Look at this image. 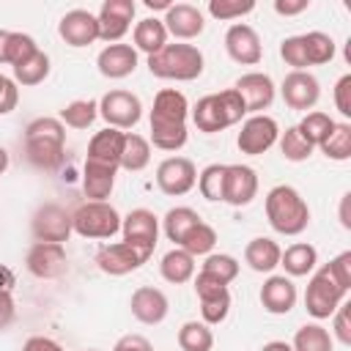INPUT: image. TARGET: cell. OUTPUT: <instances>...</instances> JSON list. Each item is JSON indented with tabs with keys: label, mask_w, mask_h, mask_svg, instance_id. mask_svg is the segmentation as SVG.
<instances>
[{
	"label": "cell",
	"mask_w": 351,
	"mask_h": 351,
	"mask_svg": "<svg viewBox=\"0 0 351 351\" xmlns=\"http://www.w3.org/2000/svg\"><path fill=\"white\" fill-rule=\"evenodd\" d=\"M167 36H176L178 41H189V38H197L206 27L203 22V11L192 3H173L167 11H165V19H162Z\"/></svg>",
	"instance_id": "obj_16"
},
{
	"label": "cell",
	"mask_w": 351,
	"mask_h": 351,
	"mask_svg": "<svg viewBox=\"0 0 351 351\" xmlns=\"http://www.w3.org/2000/svg\"><path fill=\"white\" fill-rule=\"evenodd\" d=\"M85 351H99V348H85Z\"/></svg>",
	"instance_id": "obj_63"
},
{
	"label": "cell",
	"mask_w": 351,
	"mask_h": 351,
	"mask_svg": "<svg viewBox=\"0 0 351 351\" xmlns=\"http://www.w3.org/2000/svg\"><path fill=\"white\" fill-rule=\"evenodd\" d=\"M173 3L170 0H145V8H151V11H167Z\"/></svg>",
	"instance_id": "obj_60"
},
{
	"label": "cell",
	"mask_w": 351,
	"mask_h": 351,
	"mask_svg": "<svg viewBox=\"0 0 351 351\" xmlns=\"http://www.w3.org/2000/svg\"><path fill=\"white\" fill-rule=\"evenodd\" d=\"M22 351H63V346H60V343H55L52 337L33 335V337H27V340H25Z\"/></svg>",
	"instance_id": "obj_54"
},
{
	"label": "cell",
	"mask_w": 351,
	"mask_h": 351,
	"mask_svg": "<svg viewBox=\"0 0 351 351\" xmlns=\"http://www.w3.org/2000/svg\"><path fill=\"white\" fill-rule=\"evenodd\" d=\"M134 0H104L99 14H96V22H99V38L107 41V44H118L129 27H132V19H134Z\"/></svg>",
	"instance_id": "obj_10"
},
{
	"label": "cell",
	"mask_w": 351,
	"mask_h": 351,
	"mask_svg": "<svg viewBox=\"0 0 351 351\" xmlns=\"http://www.w3.org/2000/svg\"><path fill=\"white\" fill-rule=\"evenodd\" d=\"M280 140V126L271 115H250L244 123H241V132L236 137V145L241 154L247 156H261L266 154L274 143Z\"/></svg>",
	"instance_id": "obj_9"
},
{
	"label": "cell",
	"mask_w": 351,
	"mask_h": 351,
	"mask_svg": "<svg viewBox=\"0 0 351 351\" xmlns=\"http://www.w3.org/2000/svg\"><path fill=\"white\" fill-rule=\"evenodd\" d=\"M154 252L143 250V247H134L129 241H115V244H104L99 247L96 252V266L104 271V274H112V277H123L134 269H140Z\"/></svg>",
	"instance_id": "obj_8"
},
{
	"label": "cell",
	"mask_w": 351,
	"mask_h": 351,
	"mask_svg": "<svg viewBox=\"0 0 351 351\" xmlns=\"http://www.w3.org/2000/svg\"><path fill=\"white\" fill-rule=\"evenodd\" d=\"M335 107L343 118H351V74H343L335 85Z\"/></svg>",
	"instance_id": "obj_50"
},
{
	"label": "cell",
	"mask_w": 351,
	"mask_h": 351,
	"mask_svg": "<svg viewBox=\"0 0 351 351\" xmlns=\"http://www.w3.org/2000/svg\"><path fill=\"white\" fill-rule=\"evenodd\" d=\"M302 44H304V55H307V66H324L335 58V41L329 33H321V30H310L302 36Z\"/></svg>",
	"instance_id": "obj_36"
},
{
	"label": "cell",
	"mask_w": 351,
	"mask_h": 351,
	"mask_svg": "<svg viewBox=\"0 0 351 351\" xmlns=\"http://www.w3.org/2000/svg\"><path fill=\"white\" fill-rule=\"evenodd\" d=\"M280 55H282V60H285L293 71H307V55H304L302 36H288V38H282Z\"/></svg>",
	"instance_id": "obj_47"
},
{
	"label": "cell",
	"mask_w": 351,
	"mask_h": 351,
	"mask_svg": "<svg viewBox=\"0 0 351 351\" xmlns=\"http://www.w3.org/2000/svg\"><path fill=\"white\" fill-rule=\"evenodd\" d=\"M261 351H293V348H291V343H285V340H271V343H266Z\"/></svg>",
	"instance_id": "obj_59"
},
{
	"label": "cell",
	"mask_w": 351,
	"mask_h": 351,
	"mask_svg": "<svg viewBox=\"0 0 351 351\" xmlns=\"http://www.w3.org/2000/svg\"><path fill=\"white\" fill-rule=\"evenodd\" d=\"M222 184H225V165H208L197 176V189L211 203L222 200Z\"/></svg>",
	"instance_id": "obj_44"
},
{
	"label": "cell",
	"mask_w": 351,
	"mask_h": 351,
	"mask_svg": "<svg viewBox=\"0 0 351 351\" xmlns=\"http://www.w3.org/2000/svg\"><path fill=\"white\" fill-rule=\"evenodd\" d=\"M99 115V101L93 99H77V101H69L63 110H60V123L71 126V129H88Z\"/></svg>",
	"instance_id": "obj_38"
},
{
	"label": "cell",
	"mask_w": 351,
	"mask_h": 351,
	"mask_svg": "<svg viewBox=\"0 0 351 351\" xmlns=\"http://www.w3.org/2000/svg\"><path fill=\"white\" fill-rule=\"evenodd\" d=\"M129 307H132V315H134L140 324L154 326V324H162V321L167 318L170 302H167V296H165L159 288H154V285H140V288L132 293Z\"/></svg>",
	"instance_id": "obj_22"
},
{
	"label": "cell",
	"mask_w": 351,
	"mask_h": 351,
	"mask_svg": "<svg viewBox=\"0 0 351 351\" xmlns=\"http://www.w3.org/2000/svg\"><path fill=\"white\" fill-rule=\"evenodd\" d=\"M16 318V304H14V296L11 293H0V332L8 329Z\"/></svg>",
	"instance_id": "obj_55"
},
{
	"label": "cell",
	"mask_w": 351,
	"mask_h": 351,
	"mask_svg": "<svg viewBox=\"0 0 351 351\" xmlns=\"http://www.w3.org/2000/svg\"><path fill=\"white\" fill-rule=\"evenodd\" d=\"M71 214L58 203H44L33 214V236L36 241H52L63 244L71 236Z\"/></svg>",
	"instance_id": "obj_11"
},
{
	"label": "cell",
	"mask_w": 351,
	"mask_h": 351,
	"mask_svg": "<svg viewBox=\"0 0 351 351\" xmlns=\"http://www.w3.org/2000/svg\"><path fill=\"white\" fill-rule=\"evenodd\" d=\"M71 228L85 239H112L121 230V214L107 200H85L74 208Z\"/></svg>",
	"instance_id": "obj_4"
},
{
	"label": "cell",
	"mask_w": 351,
	"mask_h": 351,
	"mask_svg": "<svg viewBox=\"0 0 351 351\" xmlns=\"http://www.w3.org/2000/svg\"><path fill=\"white\" fill-rule=\"evenodd\" d=\"M250 11H255V0H208V14L219 22L239 19Z\"/></svg>",
	"instance_id": "obj_46"
},
{
	"label": "cell",
	"mask_w": 351,
	"mask_h": 351,
	"mask_svg": "<svg viewBox=\"0 0 351 351\" xmlns=\"http://www.w3.org/2000/svg\"><path fill=\"white\" fill-rule=\"evenodd\" d=\"M186 115H189V101L181 90L162 88L154 96L151 123H156V126H186Z\"/></svg>",
	"instance_id": "obj_21"
},
{
	"label": "cell",
	"mask_w": 351,
	"mask_h": 351,
	"mask_svg": "<svg viewBox=\"0 0 351 351\" xmlns=\"http://www.w3.org/2000/svg\"><path fill=\"white\" fill-rule=\"evenodd\" d=\"M296 129H299V134L315 148V145H321L324 140H326V134L335 129V121L326 115V112H321V110H313V112H307L299 123H296Z\"/></svg>",
	"instance_id": "obj_39"
},
{
	"label": "cell",
	"mask_w": 351,
	"mask_h": 351,
	"mask_svg": "<svg viewBox=\"0 0 351 351\" xmlns=\"http://www.w3.org/2000/svg\"><path fill=\"white\" fill-rule=\"evenodd\" d=\"M195 184H197V170L186 156H167L156 167V186L165 195H173V197L186 195Z\"/></svg>",
	"instance_id": "obj_12"
},
{
	"label": "cell",
	"mask_w": 351,
	"mask_h": 351,
	"mask_svg": "<svg viewBox=\"0 0 351 351\" xmlns=\"http://www.w3.org/2000/svg\"><path fill=\"white\" fill-rule=\"evenodd\" d=\"M266 219L277 233L299 236L310 225V208L293 186L277 184L266 195Z\"/></svg>",
	"instance_id": "obj_2"
},
{
	"label": "cell",
	"mask_w": 351,
	"mask_h": 351,
	"mask_svg": "<svg viewBox=\"0 0 351 351\" xmlns=\"http://www.w3.org/2000/svg\"><path fill=\"white\" fill-rule=\"evenodd\" d=\"M280 255H282V250H280V244L277 241H271V239H266V236H255L247 247H244V261H247V266L252 269V271H274L277 266H280Z\"/></svg>",
	"instance_id": "obj_27"
},
{
	"label": "cell",
	"mask_w": 351,
	"mask_h": 351,
	"mask_svg": "<svg viewBox=\"0 0 351 351\" xmlns=\"http://www.w3.org/2000/svg\"><path fill=\"white\" fill-rule=\"evenodd\" d=\"M19 101V90H16V82L5 74H0V115L11 112Z\"/></svg>",
	"instance_id": "obj_52"
},
{
	"label": "cell",
	"mask_w": 351,
	"mask_h": 351,
	"mask_svg": "<svg viewBox=\"0 0 351 351\" xmlns=\"http://www.w3.org/2000/svg\"><path fill=\"white\" fill-rule=\"evenodd\" d=\"M217 101H219V107H222V112H225V118H228V126H233V123H239L244 115H247V107H244V99L236 93V88H228V90H219L217 93Z\"/></svg>",
	"instance_id": "obj_48"
},
{
	"label": "cell",
	"mask_w": 351,
	"mask_h": 351,
	"mask_svg": "<svg viewBox=\"0 0 351 351\" xmlns=\"http://www.w3.org/2000/svg\"><path fill=\"white\" fill-rule=\"evenodd\" d=\"M186 137H189L186 126H156V123H151V143L159 151H178V148H184Z\"/></svg>",
	"instance_id": "obj_42"
},
{
	"label": "cell",
	"mask_w": 351,
	"mask_h": 351,
	"mask_svg": "<svg viewBox=\"0 0 351 351\" xmlns=\"http://www.w3.org/2000/svg\"><path fill=\"white\" fill-rule=\"evenodd\" d=\"M132 38H134V49H140V52H145V55H156V52L167 44V30H165L162 19L145 16V19H140V22L134 25Z\"/></svg>",
	"instance_id": "obj_30"
},
{
	"label": "cell",
	"mask_w": 351,
	"mask_h": 351,
	"mask_svg": "<svg viewBox=\"0 0 351 351\" xmlns=\"http://www.w3.org/2000/svg\"><path fill=\"white\" fill-rule=\"evenodd\" d=\"M233 88H236V93L244 99L247 112H252V115H261V112L274 101V82H271L269 74H261V71L241 74Z\"/></svg>",
	"instance_id": "obj_19"
},
{
	"label": "cell",
	"mask_w": 351,
	"mask_h": 351,
	"mask_svg": "<svg viewBox=\"0 0 351 351\" xmlns=\"http://www.w3.org/2000/svg\"><path fill=\"white\" fill-rule=\"evenodd\" d=\"M195 293L200 299V313H203V324L214 326L222 324L230 313V291L225 282H219L217 277L200 271L195 277Z\"/></svg>",
	"instance_id": "obj_7"
},
{
	"label": "cell",
	"mask_w": 351,
	"mask_h": 351,
	"mask_svg": "<svg viewBox=\"0 0 351 351\" xmlns=\"http://www.w3.org/2000/svg\"><path fill=\"white\" fill-rule=\"evenodd\" d=\"M121 230H123V241L154 252L156 236H159V219H156V214L148 211V208H132V211L121 219Z\"/></svg>",
	"instance_id": "obj_18"
},
{
	"label": "cell",
	"mask_w": 351,
	"mask_h": 351,
	"mask_svg": "<svg viewBox=\"0 0 351 351\" xmlns=\"http://www.w3.org/2000/svg\"><path fill=\"white\" fill-rule=\"evenodd\" d=\"M326 266V271L332 274V280L340 285V288H351V252L346 250V252H340L337 258H332L329 263H324Z\"/></svg>",
	"instance_id": "obj_49"
},
{
	"label": "cell",
	"mask_w": 351,
	"mask_h": 351,
	"mask_svg": "<svg viewBox=\"0 0 351 351\" xmlns=\"http://www.w3.org/2000/svg\"><path fill=\"white\" fill-rule=\"evenodd\" d=\"M261 304L271 315H285L296 304V285L285 274H271L261 288Z\"/></svg>",
	"instance_id": "obj_23"
},
{
	"label": "cell",
	"mask_w": 351,
	"mask_h": 351,
	"mask_svg": "<svg viewBox=\"0 0 351 351\" xmlns=\"http://www.w3.org/2000/svg\"><path fill=\"white\" fill-rule=\"evenodd\" d=\"M351 304L343 302L337 310H335V337L343 343V346H351Z\"/></svg>",
	"instance_id": "obj_51"
},
{
	"label": "cell",
	"mask_w": 351,
	"mask_h": 351,
	"mask_svg": "<svg viewBox=\"0 0 351 351\" xmlns=\"http://www.w3.org/2000/svg\"><path fill=\"white\" fill-rule=\"evenodd\" d=\"M255 195H258V173L250 165H225L222 200L241 208V206H250Z\"/></svg>",
	"instance_id": "obj_14"
},
{
	"label": "cell",
	"mask_w": 351,
	"mask_h": 351,
	"mask_svg": "<svg viewBox=\"0 0 351 351\" xmlns=\"http://www.w3.org/2000/svg\"><path fill=\"white\" fill-rule=\"evenodd\" d=\"M66 126L60 118H36L25 129V154L27 162L38 170H58L63 165Z\"/></svg>",
	"instance_id": "obj_1"
},
{
	"label": "cell",
	"mask_w": 351,
	"mask_h": 351,
	"mask_svg": "<svg viewBox=\"0 0 351 351\" xmlns=\"http://www.w3.org/2000/svg\"><path fill=\"white\" fill-rule=\"evenodd\" d=\"M214 244H217V230L208 225V222H197L186 236H184V241L178 244L181 250H186L192 258L195 255H211V250H214Z\"/></svg>",
	"instance_id": "obj_41"
},
{
	"label": "cell",
	"mask_w": 351,
	"mask_h": 351,
	"mask_svg": "<svg viewBox=\"0 0 351 351\" xmlns=\"http://www.w3.org/2000/svg\"><path fill=\"white\" fill-rule=\"evenodd\" d=\"M280 151H282V156H285L288 162H304V159H310L313 145L299 134L296 126H291V129H285L282 137H280Z\"/></svg>",
	"instance_id": "obj_45"
},
{
	"label": "cell",
	"mask_w": 351,
	"mask_h": 351,
	"mask_svg": "<svg viewBox=\"0 0 351 351\" xmlns=\"http://www.w3.org/2000/svg\"><path fill=\"white\" fill-rule=\"evenodd\" d=\"M96 66L104 77L110 80H123L129 77L134 69H137V49L132 44H107L99 58H96Z\"/></svg>",
	"instance_id": "obj_24"
},
{
	"label": "cell",
	"mask_w": 351,
	"mask_h": 351,
	"mask_svg": "<svg viewBox=\"0 0 351 351\" xmlns=\"http://www.w3.org/2000/svg\"><path fill=\"white\" fill-rule=\"evenodd\" d=\"M348 203H351V195H343V200H340V222H343V228H351V217H348Z\"/></svg>",
	"instance_id": "obj_58"
},
{
	"label": "cell",
	"mask_w": 351,
	"mask_h": 351,
	"mask_svg": "<svg viewBox=\"0 0 351 351\" xmlns=\"http://www.w3.org/2000/svg\"><path fill=\"white\" fill-rule=\"evenodd\" d=\"M282 101L291 110H313L321 99V85L310 71H291L282 80Z\"/></svg>",
	"instance_id": "obj_17"
},
{
	"label": "cell",
	"mask_w": 351,
	"mask_h": 351,
	"mask_svg": "<svg viewBox=\"0 0 351 351\" xmlns=\"http://www.w3.org/2000/svg\"><path fill=\"white\" fill-rule=\"evenodd\" d=\"M200 271H206V274H211V277H217L219 282H233L236 277H239V261L233 258V255H225V252H214V255H208L206 261H203V269Z\"/></svg>",
	"instance_id": "obj_43"
},
{
	"label": "cell",
	"mask_w": 351,
	"mask_h": 351,
	"mask_svg": "<svg viewBox=\"0 0 351 351\" xmlns=\"http://www.w3.org/2000/svg\"><path fill=\"white\" fill-rule=\"evenodd\" d=\"M159 271H162V277H165L167 282L181 285V282L192 280V274H195V258H192L186 250L173 247L170 252H165V255H162Z\"/></svg>",
	"instance_id": "obj_31"
},
{
	"label": "cell",
	"mask_w": 351,
	"mask_h": 351,
	"mask_svg": "<svg viewBox=\"0 0 351 351\" xmlns=\"http://www.w3.org/2000/svg\"><path fill=\"white\" fill-rule=\"evenodd\" d=\"M315 263H318V252L307 241H296L280 255V266L285 269L288 277H307L315 269Z\"/></svg>",
	"instance_id": "obj_28"
},
{
	"label": "cell",
	"mask_w": 351,
	"mask_h": 351,
	"mask_svg": "<svg viewBox=\"0 0 351 351\" xmlns=\"http://www.w3.org/2000/svg\"><path fill=\"white\" fill-rule=\"evenodd\" d=\"M115 173L118 167H107V165H99V162H88L85 159V167H82V189H85V197L88 200H107L112 186H115Z\"/></svg>",
	"instance_id": "obj_26"
},
{
	"label": "cell",
	"mask_w": 351,
	"mask_h": 351,
	"mask_svg": "<svg viewBox=\"0 0 351 351\" xmlns=\"http://www.w3.org/2000/svg\"><path fill=\"white\" fill-rule=\"evenodd\" d=\"M8 33H11V30H0V66L5 63V47H8Z\"/></svg>",
	"instance_id": "obj_61"
},
{
	"label": "cell",
	"mask_w": 351,
	"mask_h": 351,
	"mask_svg": "<svg viewBox=\"0 0 351 351\" xmlns=\"http://www.w3.org/2000/svg\"><path fill=\"white\" fill-rule=\"evenodd\" d=\"M197 222H200V214H197L195 208H189V206H176V208H170V211L165 214L162 228H165V236L178 247V244L184 241V236H186Z\"/></svg>",
	"instance_id": "obj_32"
},
{
	"label": "cell",
	"mask_w": 351,
	"mask_h": 351,
	"mask_svg": "<svg viewBox=\"0 0 351 351\" xmlns=\"http://www.w3.org/2000/svg\"><path fill=\"white\" fill-rule=\"evenodd\" d=\"M291 348L293 351H332L335 340L321 324H304V326L296 329Z\"/></svg>",
	"instance_id": "obj_35"
},
{
	"label": "cell",
	"mask_w": 351,
	"mask_h": 351,
	"mask_svg": "<svg viewBox=\"0 0 351 351\" xmlns=\"http://www.w3.org/2000/svg\"><path fill=\"white\" fill-rule=\"evenodd\" d=\"M99 115L107 121V126L123 132V129L137 126V121L143 118V101L132 90L115 88L99 99Z\"/></svg>",
	"instance_id": "obj_6"
},
{
	"label": "cell",
	"mask_w": 351,
	"mask_h": 351,
	"mask_svg": "<svg viewBox=\"0 0 351 351\" xmlns=\"http://www.w3.org/2000/svg\"><path fill=\"white\" fill-rule=\"evenodd\" d=\"M11 69H14V82H19L25 88L38 85V82H44L49 77V55L41 52V49H36L30 58H25L22 63H16Z\"/></svg>",
	"instance_id": "obj_33"
},
{
	"label": "cell",
	"mask_w": 351,
	"mask_h": 351,
	"mask_svg": "<svg viewBox=\"0 0 351 351\" xmlns=\"http://www.w3.org/2000/svg\"><path fill=\"white\" fill-rule=\"evenodd\" d=\"M123 137H126V132L112 129V126L96 132L88 143V162H99V165H107V167H121Z\"/></svg>",
	"instance_id": "obj_25"
},
{
	"label": "cell",
	"mask_w": 351,
	"mask_h": 351,
	"mask_svg": "<svg viewBox=\"0 0 351 351\" xmlns=\"http://www.w3.org/2000/svg\"><path fill=\"white\" fill-rule=\"evenodd\" d=\"M151 162V143L134 132H126L123 137V154H121V167L129 173H140Z\"/></svg>",
	"instance_id": "obj_34"
},
{
	"label": "cell",
	"mask_w": 351,
	"mask_h": 351,
	"mask_svg": "<svg viewBox=\"0 0 351 351\" xmlns=\"http://www.w3.org/2000/svg\"><path fill=\"white\" fill-rule=\"evenodd\" d=\"M307 5H310V0H274V11L282 16L302 14V11H307Z\"/></svg>",
	"instance_id": "obj_56"
},
{
	"label": "cell",
	"mask_w": 351,
	"mask_h": 351,
	"mask_svg": "<svg viewBox=\"0 0 351 351\" xmlns=\"http://www.w3.org/2000/svg\"><path fill=\"white\" fill-rule=\"evenodd\" d=\"M27 269L33 277L38 280H55L66 271L69 261H66V250L63 244H52V241H36L27 250Z\"/></svg>",
	"instance_id": "obj_15"
},
{
	"label": "cell",
	"mask_w": 351,
	"mask_h": 351,
	"mask_svg": "<svg viewBox=\"0 0 351 351\" xmlns=\"http://www.w3.org/2000/svg\"><path fill=\"white\" fill-rule=\"evenodd\" d=\"M192 121H195L197 132H206V134L228 129V118H225V112L217 101V93H208V96L197 99V104L192 107Z\"/></svg>",
	"instance_id": "obj_29"
},
{
	"label": "cell",
	"mask_w": 351,
	"mask_h": 351,
	"mask_svg": "<svg viewBox=\"0 0 351 351\" xmlns=\"http://www.w3.org/2000/svg\"><path fill=\"white\" fill-rule=\"evenodd\" d=\"M58 33L60 38L69 44V47H88L99 38V22H96V14L85 11V8H74V11H66L60 25H58Z\"/></svg>",
	"instance_id": "obj_20"
},
{
	"label": "cell",
	"mask_w": 351,
	"mask_h": 351,
	"mask_svg": "<svg viewBox=\"0 0 351 351\" xmlns=\"http://www.w3.org/2000/svg\"><path fill=\"white\" fill-rule=\"evenodd\" d=\"M178 346H181V351H211L214 348V335H211L208 324L186 321L178 329Z\"/></svg>",
	"instance_id": "obj_37"
},
{
	"label": "cell",
	"mask_w": 351,
	"mask_h": 351,
	"mask_svg": "<svg viewBox=\"0 0 351 351\" xmlns=\"http://www.w3.org/2000/svg\"><path fill=\"white\" fill-rule=\"evenodd\" d=\"M112 351H154V346L143 335H123V337H118Z\"/></svg>",
	"instance_id": "obj_53"
},
{
	"label": "cell",
	"mask_w": 351,
	"mask_h": 351,
	"mask_svg": "<svg viewBox=\"0 0 351 351\" xmlns=\"http://www.w3.org/2000/svg\"><path fill=\"white\" fill-rule=\"evenodd\" d=\"M346 288H340L335 280H332V274L326 271V266H321L313 277H310V282H307V291H304V310L313 315V318H329V315H335V310L346 302Z\"/></svg>",
	"instance_id": "obj_5"
},
{
	"label": "cell",
	"mask_w": 351,
	"mask_h": 351,
	"mask_svg": "<svg viewBox=\"0 0 351 351\" xmlns=\"http://www.w3.org/2000/svg\"><path fill=\"white\" fill-rule=\"evenodd\" d=\"M148 71L159 80H197L203 74V52L195 44H165L156 55H148Z\"/></svg>",
	"instance_id": "obj_3"
},
{
	"label": "cell",
	"mask_w": 351,
	"mask_h": 351,
	"mask_svg": "<svg viewBox=\"0 0 351 351\" xmlns=\"http://www.w3.org/2000/svg\"><path fill=\"white\" fill-rule=\"evenodd\" d=\"M5 170H8V151L0 145V176H3Z\"/></svg>",
	"instance_id": "obj_62"
},
{
	"label": "cell",
	"mask_w": 351,
	"mask_h": 351,
	"mask_svg": "<svg viewBox=\"0 0 351 351\" xmlns=\"http://www.w3.org/2000/svg\"><path fill=\"white\" fill-rule=\"evenodd\" d=\"M225 49L230 55V60L241 63V66H255L263 58V47H261V36L255 33L252 25L244 22H233L225 33Z\"/></svg>",
	"instance_id": "obj_13"
},
{
	"label": "cell",
	"mask_w": 351,
	"mask_h": 351,
	"mask_svg": "<svg viewBox=\"0 0 351 351\" xmlns=\"http://www.w3.org/2000/svg\"><path fill=\"white\" fill-rule=\"evenodd\" d=\"M14 285H16V274H14L8 266L0 263V293H11Z\"/></svg>",
	"instance_id": "obj_57"
},
{
	"label": "cell",
	"mask_w": 351,
	"mask_h": 351,
	"mask_svg": "<svg viewBox=\"0 0 351 351\" xmlns=\"http://www.w3.org/2000/svg\"><path fill=\"white\" fill-rule=\"evenodd\" d=\"M326 159L346 162L351 159V126L348 123H335V129L326 134V140L318 145Z\"/></svg>",
	"instance_id": "obj_40"
}]
</instances>
